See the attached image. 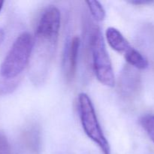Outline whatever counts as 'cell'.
Here are the masks:
<instances>
[{"mask_svg": "<svg viewBox=\"0 0 154 154\" xmlns=\"http://www.w3.org/2000/svg\"><path fill=\"white\" fill-rule=\"evenodd\" d=\"M90 48L93 69L97 80L106 87H114L115 78L112 63L102 32L97 26L93 27L90 32Z\"/></svg>", "mask_w": 154, "mask_h": 154, "instance_id": "obj_3", "label": "cell"}, {"mask_svg": "<svg viewBox=\"0 0 154 154\" xmlns=\"http://www.w3.org/2000/svg\"><path fill=\"white\" fill-rule=\"evenodd\" d=\"M78 104L80 120L86 135L100 148L102 153L111 154L109 142L104 135L90 96L81 93Z\"/></svg>", "mask_w": 154, "mask_h": 154, "instance_id": "obj_4", "label": "cell"}, {"mask_svg": "<svg viewBox=\"0 0 154 154\" xmlns=\"http://www.w3.org/2000/svg\"><path fill=\"white\" fill-rule=\"evenodd\" d=\"M124 57L129 66L134 69L143 70L148 67V61L147 59L136 49L131 47L124 54Z\"/></svg>", "mask_w": 154, "mask_h": 154, "instance_id": "obj_8", "label": "cell"}, {"mask_svg": "<svg viewBox=\"0 0 154 154\" xmlns=\"http://www.w3.org/2000/svg\"><path fill=\"white\" fill-rule=\"evenodd\" d=\"M129 3L135 5H150L154 3V1L152 0H132L128 2Z\"/></svg>", "mask_w": 154, "mask_h": 154, "instance_id": "obj_13", "label": "cell"}, {"mask_svg": "<svg viewBox=\"0 0 154 154\" xmlns=\"http://www.w3.org/2000/svg\"><path fill=\"white\" fill-rule=\"evenodd\" d=\"M0 154H11L7 137L1 130H0Z\"/></svg>", "mask_w": 154, "mask_h": 154, "instance_id": "obj_12", "label": "cell"}, {"mask_svg": "<svg viewBox=\"0 0 154 154\" xmlns=\"http://www.w3.org/2000/svg\"><path fill=\"white\" fill-rule=\"evenodd\" d=\"M139 77L137 75L135 69L130 66L124 68L120 77V94L127 99L135 97L139 87Z\"/></svg>", "mask_w": 154, "mask_h": 154, "instance_id": "obj_6", "label": "cell"}, {"mask_svg": "<svg viewBox=\"0 0 154 154\" xmlns=\"http://www.w3.org/2000/svg\"><path fill=\"white\" fill-rule=\"evenodd\" d=\"M81 41L79 37L74 36L66 43L63 54V69L66 79L72 81L75 77L78 64V52Z\"/></svg>", "mask_w": 154, "mask_h": 154, "instance_id": "obj_5", "label": "cell"}, {"mask_svg": "<svg viewBox=\"0 0 154 154\" xmlns=\"http://www.w3.org/2000/svg\"><path fill=\"white\" fill-rule=\"evenodd\" d=\"M140 123L154 144V115L146 114L140 119Z\"/></svg>", "mask_w": 154, "mask_h": 154, "instance_id": "obj_11", "label": "cell"}, {"mask_svg": "<svg viewBox=\"0 0 154 154\" xmlns=\"http://www.w3.org/2000/svg\"><path fill=\"white\" fill-rule=\"evenodd\" d=\"M5 31L3 29L0 28V45H2V43L3 42V41H4L5 39Z\"/></svg>", "mask_w": 154, "mask_h": 154, "instance_id": "obj_14", "label": "cell"}, {"mask_svg": "<svg viewBox=\"0 0 154 154\" xmlns=\"http://www.w3.org/2000/svg\"><path fill=\"white\" fill-rule=\"evenodd\" d=\"M21 79L8 80L0 78V96H5L14 91Z\"/></svg>", "mask_w": 154, "mask_h": 154, "instance_id": "obj_10", "label": "cell"}, {"mask_svg": "<svg viewBox=\"0 0 154 154\" xmlns=\"http://www.w3.org/2000/svg\"><path fill=\"white\" fill-rule=\"evenodd\" d=\"M3 4H4V2H3V1H0V11H1L2 8Z\"/></svg>", "mask_w": 154, "mask_h": 154, "instance_id": "obj_15", "label": "cell"}, {"mask_svg": "<svg viewBox=\"0 0 154 154\" xmlns=\"http://www.w3.org/2000/svg\"><path fill=\"white\" fill-rule=\"evenodd\" d=\"M34 40L28 32H23L15 39L0 66V78L21 79V74L30 63Z\"/></svg>", "mask_w": 154, "mask_h": 154, "instance_id": "obj_2", "label": "cell"}, {"mask_svg": "<svg viewBox=\"0 0 154 154\" xmlns=\"http://www.w3.org/2000/svg\"><path fill=\"white\" fill-rule=\"evenodd\" d=\"M60 22V11L54 6L47 8L39 20L30 66V77L35 85L43 84L48 76L57 50Z\"/></svg>", "mask_w": 154, "mask_h": 154, "instance_id": "obj_1", "label": "cell"}, {"mask_svg": "<svg viewBox=\"0 0 154 154\" xmlns=\"http://www.w3.org/2000/svg\"><path fill=\"white\" fill-rule=\"evenodd\" d=\"M105 36L110 47L117 52L124 54L131 48L129 42L117 29L114 27L108 28Z\"/></svg>", "mask_w": 154, "mask_h": 154, "instance_id": "obj_7", "label": "cell"}, {"mask_svg": "<svg viewBox=\"0 0 154 154\" xmlns=\"http://www.w3.org/2000/svg\"><path fill=\"white\" fill-rule=\"evenodd\" d=\"M89 10L96 20L102 21L105 18V11L103 6L98 1H86Z\"/></svg>", "mask_w": 154, "mask_h": 154, "instance_id": "obj_9", "label": "cell"}]
</instances>
